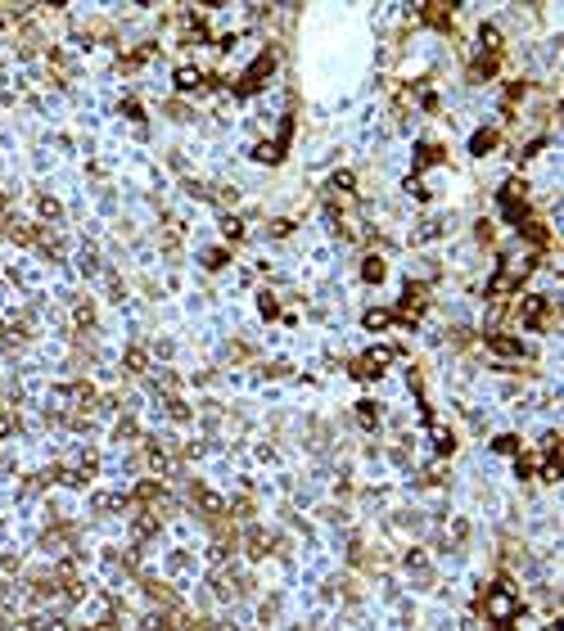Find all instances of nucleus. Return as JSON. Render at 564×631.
Instances as JSON below:
<instances>
[{
	"label": "nucleus",
	"mask_w": 564,
	"mask_h": 631,
	"mask_svg": "<svg viewBox=\"0 0 564 631\" xmlns=\"http://www.w3.org/2000/svg\"><path fill=\"white\" fill-rule=\"evenodd\" d=\"M366 280H384V266H379V262H366Z\"/></svg>",
	"instance_id": "nucleus-1"
}]
</instances>
